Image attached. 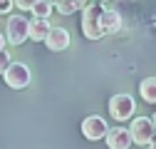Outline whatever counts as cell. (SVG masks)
<instances>
[{
	"label": "cell",
	"instance_id": "cell-1",
	"mask_svg": "<svg viewBox=\"0 0 156 149\" xmlns=\"http://www.w3.org/2000/svg\"><path fill=\"white\" fill-rule=\"evenodd\" d=\"M102 10H104V5H99V3H87V8L82 10V35L87 40L104 37V32H102Z\"/></svg>",
	"mask_w": 156,
	"mask_h": 149
},
{
	"label": "cell",
	"instance_id": "cell-2",
	"mask_svg": "<svg viewBox=\"0 0 156 149\" xmlns=\"http://www.w3.org/2000/svg\"><path fill=\"white\" fill-rule=\"evenodd\" d=\"M154 124H151V119L149 117H134L131 119V124H129V137H131V144H136V147H149L151 144V139H154Z\"/></svg>",
	"mask_w": 156,
	"mask_h": 149
},
{
	"label": "cell",
	"instance_id": "cell-3",
	"mask_svg": "<svg viewBox=\"0 0 156 149\" xmlns=\"http://www.w3.org/2000/svg\"><path fill=\"white\" fill-rule=\"evenodd\" d=\"M3 80L10 89H25L32 80V72L25 62H10V67L3 72Z\"/></svg>",
	"mask_w": 156,
	"mask_h": 149
},
{
	"label": "cell",
	"instance_id": "cell-4",
	"mask_svg": "<svg viewBox=\"0 0 156 149\" xmlns=\"http://www.w3.org/2000/svg\"><path fill=\"white\" fill-rule=\"evenodd\" d=\"M134 112H136V102H134L131 95H124V92H122V95H114V97L109 100V114H112L116 122L131 119Z\"/></svg>",
	"mask_w": 156,
	"mask_h": 149
},
{
	"label": "cell",
	"instance_id": "cell-5",
	"mask_svg": "<svg viewBox=\"0 0 156 149\" xmlns=\"http://www.w3.org/2000/svg\"><path fill=\"white\" fill-rule=\"evenodd\" d=\"M27 17L25 15H10L8 17V25H5V42L10 45H23L27 40Z\"/></svg>",
	"mask_w": 156,
	"mask_h": 149
},
{
	"label": "cell",
	"instance_id": "cell-6",
	"mask_svg": "<svg viewBox=\"0 0 156 149\" xmlns=\"http://www.w3.org/2000/svg\"><path fill=\"white\" fill-rule=\"evenodd\" d=\"M109 132L107 122L99 117V114H89L84 122H82V134L89 139V142H97V139H104Z\"/></svg>",
	"mask_w": 156,
	"mask_h": 149
},
{
	"label": "cell",
	"instance_id": "cell-7",
	"mask_svg": "<svg viewBox=\"0 0 156 149\" xmlns=\"http://www.w3.org/2000/svg\"><path fill=\"white\" fill-rule=\"evenodd\" d=\"M45 45H47L50 52H62V50H67V47H69V32H67L65 27H52V30L47 32V37H45Z\"/></svg>",
	"mask_w": 156,
	"mask_h": 149
},
{
	"label": "cell",
	"instance_id": "cell-8",
	"mask_svg": "<svg viewBox=\"0 0 156 149\" xmlns=\"http://www.w3.org/2000/svg\"><path fill=\"white\" fill-rule=\"evenodd\" d=\"M122 25H124V20H122L119 10L104 5V10H102V32L104 35H116L122 30Z\"/></svg>",
	"mask_w": 156,
	"mask_h": 149
},
{
	"label": "cell",
	"instance_id": "cell-9",
	"mask_svg": "<svg viewBox=\"0 0 156 149\" xmlns=\"http://www.w3.org/2000/svg\"><path fill=\"white\" fill-rule=\"evenodd\" d=\"M104 139H107L109 149H129L131 147V137H129V129L126 127H112Z\"/></svg>",
	"mask_w": 156,
	"mask_h": 149
},
{
	"label": "cell",
	"instance_id": "cell-10",
	"mask_svg": "<svg viewBox=\"0 0 156 149\" xmlns=\"http://www.w3.org/2000/svg\"><path fill=\"white\" fill-rule=\"evenodd\" d=\"M52 30L50 20H40V17H32L27 23V40H35V42H45L47 32Z\"/></svg>",
	"mask_w": 156,
	"mask_h": 149
},
{
	"label": "cell",
	"instance_id": "cell-11",
	"mask_svg": "<svg viewBox=\"0 0 156 149\" xmlns=\"http://www.w3.org/2000/svg\"><path fill=\"white\" fill-rule=\"evenodd\" d=\"M52 8L60 15H72L77 10H84L87 3H82V0H57V3H52Z\"/></svg>",
	"mask_w": 156,
	"mask_h": 149
},
{
	"label": "cell",
	"instance_id": "cell-12",
	"mask_svg": "<svg viewBox=\"0 0 156 149\" xmlns=\"http://www.w3.org/2000/svg\"><path fill=\"white\" fill-rule=\"evenodd\" d=\"M139 92H141V100H144V102L156 104V77H146V80H141Z\"/></svg>",
	"mask_w": 156,
	"mask_h": 149
},
{
	"label": "cell",
	"instance_id": "cell-13",
	"mask_svg": "<svg viewBox=\"0 0 156 149\" xmlns=\"http://www.w3.org/2000/svg\"><path fill=\"white\" fill-rule=\"evenodd\" d=\"M52 3L50 0H35L32 3V8H30V13L35 15V17H40V20H50V15H52Z\"/></svg>",
	"mask_w": 156,
	"mask_h": 149
},
{
	"label": "cell",
	"instance_id": "cell-14",
	"mask_svg": "<svg viewBox=\"0 0 156 149\" xmlns=\"http://www.w3.org/2000/svg\"><path fill=\"white\" fill-rule=\"evenodd\" d=\"M10 62H12V60H10V52L3 50V52H0V74H3V72L10 67Z\"/></svg>",
	"mask_w": 156,
	"mask_h": 149
},
{
	"label": "cell",
	"instance_id": "cell-15",
	"mask_svg": "<svg viewBox=\"0 0 156 149\" xmlns=\"http://www.w3.org/2000/svg\"><path fill=\"white\" fill-rule=\"evenodd\" d=\"M12 8H15L12 0H0V15H3V13H10Z\"/></svg>",
	"mask_w": 156,
	"mask_h": 149
},
{
	"label": "cell",
	"instance_id": "cell-16",
	"mask_svg": "<svg viewBox=\"0 0 156 149\" xmlns=\"http://www.w3.org/2000/svg\"><path fill=\"white\" fill-rule=\"evenodd\" d=\"M15 8H20V10H30V8H32V3H30V0H17Z\"/></svg>",
	"mask_w": 156,
	"mask_h": 149
},
{
	"label": "cell",
	"instance_id": "cell-17",
	"mask_svg": "<svg viewBox=\"0 0 156 149\" xmlns=\"http://www.w3.org/2000/svg\"><path fill=\"white\" fill-rule=\"evenodd\" d=\"M5 50V37H3V32H0V52Z\"/></svg>",
	"mask_w": 156,
	"mask_h": 149
},
{
	"label": "cell",
	"instance_id": "cell-18",
	"mask_svg": "<svg viewBox=\"0 0 156 149\" xmlns=\"http://www.w3.org/2000/svg\"><path fill=\"white\" fill-rule=\"evenodd\" d=\"M151 119V124H154V132H156V112H154V117H149Z\"/></svg>",
	"mask_w": 156,
	"mask_h": 149
},
{
	"label": "cell",
	"instance_id": "cell-19",
	"mask_svg": "<svg viewBox=\"0 0 156 149\" xmlns=\"http://www.w3.org/2000/svg\"><path fill=\"white\" fill-rule=\"evenodd\" d=\"M151 149H156V134H154V139H151V144H149Z\"/></svg>",
	"mask_w": 156,
	"mask_h": 149
},
{
	"label": "cell",
	"instance_id": "cell-20",
	"mask_svg": "<svg viewBox=\"0 0 156 149\" xmlns=\"http://www.w3.org/2000/svg\"><path fill=\"white\" fill-rule=\"evenodd\" d=\"M141 149H151V147H141Z\"/></svg>",
	"mask_w": 156,
	"mask_h": 149
},
{
	"label": "cell",
	"instance_id": "cell-21",
	"mask_svg": "<svg viewBox=\"0 0 156 149\" xmlns=\"http://www.w3.org/2000/svg\"><path fill=\"white\" fill-rule=\"evenodd\" d=\"M0 17H3V15H0Z\"/></svg>",
	"mask_w": 156,
	"mask_h": 149
}]
</instances>
